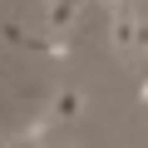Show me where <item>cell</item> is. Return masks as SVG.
<instances>
[{
    "mask_svg": "<svg viewBox=\"0 0 148 148\" xmlns=\"http://www.w3.org/2000/svg\"><path fill=\"white\" fill-rule=\"evenodd\" d=\"M84 109H89V94H84V89H74V84H64V89L49 94V114H54L59 123H79Z\"/></svg>",
    "mask_w": 148,
    "mask_h": 148,
    "instance_id": "6da1fadb",
    "label": "cell"
},
{
    "mask_svg": "<svg viewBox=\"0 0 148 148\" xmlns=\"http://www.w3.org/2000/svg\"><path fill=\"white\" fill-rule=\"evenodd\" d=\"M133 40H138V15H133L128 5H123V10H109V45H114L119 54H128Z\"/></svg>",
    "mask_w": 148,
    "mask_h": 148,
    "instance_id": "7a4b0ae2",
    "label": "cell"
},
{
    "mask_svg": "<svg viewBox=\"0 0 148 148\" xmlns=\"http://www.w3.org/2000/svg\"><path fill=\"white\" fill-rule=\"evenodd\" d=\"M79 5L84 0H45L40 5V25L45 30H69L74 20H79Z\"/></svg>",
    "mask_w": 148,
    "mask_h": 148,
    "instance_id": "3957f363",
    "label": "cell"
},
{
    "mask_svg": "<svg viewBox=\"0 0 148 148\" xmlns=\"http://www.w3.org/2000/svg\"><path fill=\"white\" fill-rule=\"evenodd\" d=\"M54 128H59V119L45 109V114H35V119L15 133V143H49V133H54Z\"/></svg>",
    "mask_w": 148,
    "mask_h": 148,
    "instance_id": "277c9868",
    "label": "cell"
},
{
    "mask_svg": "<svg viewBox=\"0 0 148 148\" xmlns=\"http://www.w3.org/2000/svg\"><path fill=\"white\" fill-rule=\"evenodd\" d=\"M133 49L148 54V20H143V15H138V40H133Z\"/></svg>",
    "mask_w": 148,
    "mask_h": 148,
    "instance_id": "5b68a950",
    "label": "cell"
},
{
    "mask_svg": "<svg viewBox=\"0 0 148 148\" xmlns=\"http://www.w3.org/2000/svg\"><path fill=\"white\" fill-rule=\"evenodd\" d=\"M0 143H5V138H0Z\"/></svg>",
    "mask_w": 148,
    "mask_h": 148,
    "instance_id": "8992f818",
    "label": "cell"
}]
</instances>
